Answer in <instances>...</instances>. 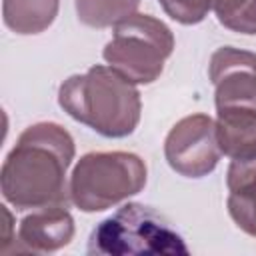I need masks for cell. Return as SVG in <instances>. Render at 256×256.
<instances>
[{"mask_svg":"<svg viewBox=\"0 0 256 256\" xmlns=\"http://www.w3.org/2000/svg\"><path fill=\"white\" fill-rule=\"evenodd\" d=\"M76 146L70 132L56 122L28 126L6 154L0 170L2 198L16 210L68 206V168Z\"/></svg>","mask_w":256,"mask_h":256,"instance_id":"cell-1","label":"cell"},{"mask_svg":"<svg viewBox=\"0 0 256 256\" xmlns=\"http://www.w3.org/2000/svg\"><path fill=\"white\" fill-rule=\"evenodd\" d=\"M58 104L70 118L104 138L130 136L142 114L136 84L102 64L68 76L58 88Z\"/></svg>","mask_w":256,"mask_h":256,"instance_id":"cell-2","label":"cell"},{"mask_svg":"<svg viewBox=\"0 0 256 256\" xmlns=\"http://www.w3.org/2000/svg\"><path fill=\"white\" fill-rule=\"evenodd\" d=\"M88 254L100 256H152L188 254L184 238L154 208L140 202L120 206L90 234Z\"/></svg>","mask_w":256,"mask_h":256,"instance_id":"cell-3","label":"cell"},{"mask_svg":"<svg viewBox=\"0 0 256 256\" xmlns=\"http://www.w3.org/2000/svg\"><path fill=\"white\" fill-rule=\"evenodd\" d=\"M146 176V164L134 152H88L70 174V200L82 212H102L140 194Z\"/></svg>","mask_w":256,"mask_h":256,"instance_id":"cell-4","label":"cell"},{"mask_svg":"<svg viewBox=\"0 0 256 256\" xmlns=\"http://www.w3.org/2000/svg\"><path fill=\"white\" fill-rule=\"evenodd\" d=\"M174 52V34L158 18L134 12L114 26L102 58L134 84H152Z\"/></svg>","mask_w":256,"mask_h":256,"instance_id":"cell-5","label":"cell"},{"mask_svg":"<svg viewBox=\"0 0 256 256\" xmlns=\"http://www.w3.org/2000/svg\"><path fill=\"white\" fill-rule=\"evenodd\" d=\"M168 166L184 178H204L222 156L214 120L208 114H190L178 120L164 140Z\"/></svg>","mask_w":256,"mask_h":256,"instance_id":"cell-6","label":"cell"},{"mask_svg":"<svg viewBox=\"0 0 256 256\" xmlns=\"http://www.w3.org/2000/svg\"><path fill=\"white\" fill-rule=\"evenodd\" d=\"M208 76L214 84L216 108H256V52L222 46L210 56Z\"/></svg>","mask_w":256,"mask_h":256,"instance_id":"cell-7","label":"cell"},{"mask_svg":"<svg viewBox=\"0 0 256 256\" xmlns=\"http://www.w3.org/2000/svg\"><path fill=\"white\" fill-rule=\"evenodd\" d=\"M74 232V218L68 212V206H46L32 210V214L20 220L16 240L20 250L42 254L68 246Z\"/></svg>","mask_w":256,"mask_h":256,"instance_id":"cell-8","label":"cell"},{"mask_svg":"<svg viewBox=\"0 0 256 256\" xmlns=\"http://www.w3.org/2000/svg\"><path fill=\"white\" fill-rule=\"evenodd\" d=\"M214 126L218 146L224 156L230 160H250L256 156V108H216Z\"/></svg>","mask_w":256,"mask_h":256,"instance_id":"cell-9","label":"cell"},{"mask_svg":"<svg viewBox=\"0 0 256 256\" xmlns=\"http://www.w3.org/2000/svg\"><path fill=\"white\" fill-rule=\"evenodd\" d=\"M228 214L234 224L256 238V156L250 160H232L226 172Z\"/></svg>","mask_w":256,"mask_h":256,"instance_id":"cell-10","label":"cell"},{"mask_svg":"<svg viewBox=\"0 0 256 256\" xmlns=\"http://www.w3.org/2000/svg\"><path fill=\"white\" fill-rule=\"evenodd\" d=\"M60 0H2V20L14 34H40L58 16Z\"/></svg>","mask_w":256,"mask_h":256,"instance_id":"cell-11","label":"cell"},{"mask_svg":"<svg viewBox=\"0 0 256 256\" xmlns=\"http://www.w3.org/2000/svg\"><path fill=\"white\" fill-rule=\"evenodd\" d=\"M138 4L140 0H76V14L90 28H110L134 14Z\"/></svg>","mask_w":256,"mask_h":256,"instance_id":"cell-12","label":"cell"},{"mask_svg":"<svg viewBox=\"0 0 256 256\" xmlns=\"http://www.w3.org/2000/svg\"><path fill=\"white\" fill-rule=\"evenodd\" d=\"M218 22L238 34H256V0H212Z\"/></svg>","mask_w":256,"mask_h":256,"instance_id":"cell-13","label":"cell"},{"mask_svg":"<svg viewBox=\"0 0 256 256\" xmlns=\"http://www.w3.org/2000/svg\"><path fill=\"white\" fill-rule=\"evenodd\" d=\"M158 2L172 20L184 26L202 22L212 10V0H158Z\"/></svg>","mask_w":256,"mask_h":256,"instance_id":"cell-14","label":"cell"}]
</instances>
